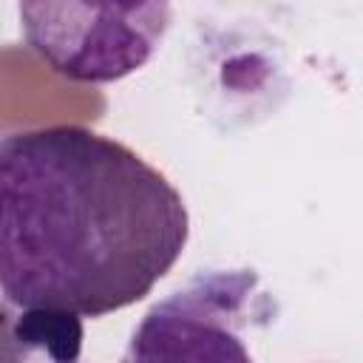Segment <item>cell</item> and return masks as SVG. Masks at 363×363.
<instances>
[{"label":"cell","instance_id":"cell-1","mask_svg":"<svg viewBox=\"0 0 363 363\" xmlns=\"http://www.w3.org/2000/svg\"><path fill=\"white\" fill-rule=\"evenodd\" d=\"M190 216L170 179L125 142L82 125L0 145L3 306L105 318L173 269Z\"/></svg>","mask_w":363,"mask_h":363},{"label":"cell","instance_id":"cell-4","mask_svg":"<svg viewBox=\"0 0 363 363\" xmlns=\"http://www.w3.org/2000/svg\"><path fill=\"white\" fill-rule=\"evenodd\" d=\"M6 309V363H79L82 318Z\"/></svg>","mask_w":363,"mask_h":363},{"label":"cell","instance_id":"cell-3","mask_svg":"<svg viewBox=\"0 0 363 363\" xmlns=\"http://www.w3.org/2000/svg\"><path fill=\"white\" fill-rule=\"evenodd\" d=\"M28 48L71 82H116L139 71L170 28L167 3H20Z\"/></svg>","mask_w":363,"mask_h":363},{"label":"cell","instance_id":"cell-2","mask_svg":"<svg viewBox=\"0 0 363 363\" xmlns=\"http://www.w3.org/2000/svg\"><path fill=\"white\" fill-rule=\"evenodd\" d=\"M272 312L255 269H201L142 315L119 363H255L247 332Z\"/></svg>","mask_w":363,"mask_h":363}]
</instances>
